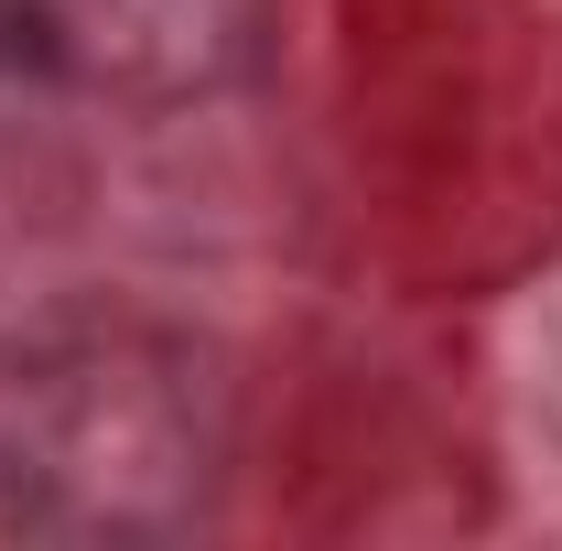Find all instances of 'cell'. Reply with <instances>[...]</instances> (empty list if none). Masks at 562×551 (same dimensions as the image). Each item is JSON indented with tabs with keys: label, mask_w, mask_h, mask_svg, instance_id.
I'll list each match as a JSON object with an SVG mask.
<instances>
[{
	"label": "cell",
	"mask_w": 562,
	"mask_h": 551,
	"mask_svg": "<svg viewBox=\"0 0 562 551\" xmlns=\"http://www.w3.org/2000/svg\"><path fill=\"white\" fill-rule=\"evenodd\" d=\"M271 0H0V44L98 98H206L260 55Z\"/></svg>",
	"instance_id": "6da1fadb"
}]
</instances>
